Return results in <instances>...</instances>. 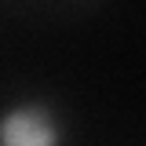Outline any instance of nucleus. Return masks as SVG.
Instances as JSON below:
<instances>
[{
    "label": "nucleus",
    "instance_id": "1",
    "mask_svg": "<svg viewBox=\"0 0 146 146\" xmlns=\"http://www.w3.org/2000/svg\"><path fill=\"white\" fill-rule=\"evenodd\" d=\"M66 124L48 102L22 99L0 110V146H62Z\"/></svg>",
    "mask_w": 146,
    "mask_h": 146
}]
</instances>
